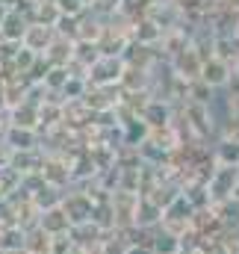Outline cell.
Instances as JSON below:
<instances>
[{"mask_svg": "<svg viewBox=\"0 0 239 254\" xmlns=\"http://www.w3.org/2000/svg\"><path fill=\"white\" fill-rule=\"evenodd\" d=\"M57 3V9H60V15H77L80 9H83V0H54Z\"/></svg>", "mask_w": 239, "mask_h": 254, "instance_id": "1", "label": "cell"}, {"mask_svg": "<svg viewBox=\"0 0 239 254\" xmlns=\"http://www.w3.org/2000/svg\"><path fill=\"white\" fill-rule=\"evenodd\" d=\"M237 33H239V30H237Z\"/></svg>", "mask_w": 239, "mask_h": 254, "instance_id": "2", "label": "cell"}]
</instances>
